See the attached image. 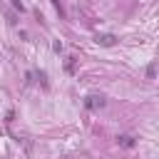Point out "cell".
Segmentation results:
<instances>
[{
    "mask_svg": "<svg viewBox=\"0 0 159 159\" xmlns=\"http://www.w3.org/2000/svg\"><path fill=\"white\" fill-rule=\"evenodd\" d=\"M117 144L124 147V149H132V147H137V139L132 134H122V137H117Z\"/></svg>",
    "mask_w": 159,
    "mask_h": 159,
    "instance_id": "7a4b0ae2",
    "label": "cell"
},
{
    "mask_svg": "<svg viewBox=\"0 0 159 159\" xmlns=\"http://www.w3.org/2000/svg\"><path fill=\"white\" fill-rule=\"evenodd\" d=\"M67 70H70V72H75V57H70V60H67Z\"/></svg>",
    "mask_w": 159,
    "mask_h": 159,
    "instance_id": "52a82bcc",
    "label": "cell"
},
{
    "mask_svg": "<svg viewBox=\"0 0 159 159\" xmlns=\"http://www.w3.org/2000/svg\"><path fill=\"white\" fill-rule=\"evenodd\" d=\"M10 5H12L15 10H20V12H25V5H22L20 0H10Z\"/></svg>",
    "mask_w": 159,
    "mask_h": 159,
    "instance_id": "5b68a950",
    "label": "cell"
},
{
    "mask_svg": "<svg viewBox=\"0 0 159 159\" xmlns=\"http://www.w3.org/2000/svg\"><path fill=\"white\" fill-rule=\"evenodd\" d=\"M52 50H55V52H62V42L55 40V42H52Z\"/></svg>",
    "mask_w": 159,
    "mask_h": 159,
    "instance_id": "8992f818",
    "label": "cell"
},
{
    "mask_svg": "<svg viewBox=\"0 0 159 159\" xmlns=\"http://www.w3.org/2000/svg\"><path fill=\"white\" fill-rule=\"evenodd\" d=\"M154 75H157V65H149V67H147V77L154 80Z\"/></svg>",
    "mask_w": 159,
    "mask_h": 159,
    "instance_id": "277c9868",
    "label": "cell"
},
{
    "mask_svg": "<svg viewBox=\"0 0 159 159\" xmlns=\"http://www.w3.org/2000/svg\"><path fill=\"white\" fill-rule=\"evenodd\" d=\"M52 5H55V7L60 10V12H62V7H60V0H52Z\"/></svg>",
    "mask_w": 159,
    "mask_h": 159,
    "instance_id": "ba28073f",
    "label": "cell"
},
{
    "mask_svg": "<svg viewBox=\"0 0 159 159\" xmlns=\"http://www.w3.org/2000/svg\"><path fill=\"white\" fill-rule=\"evenodd\" d=\"M84 107H87L89 112H97V109L104 107V97H102V94H89V97H84Z\"/></svg>",
    "mask_w": 159,
    "mask_h": 159,
    "instance_id": "6da1fadb",
    "label": "cell"
},
{
    "mask_svg": "<svg viewBox=\"0 0 159 159\" xmlns=\"http://www.w3.org/2000/svg\"><path fill=\"white\" fill-rule=\"evenodd\" d=\"M114 40H117L114 35H97V42H99V45H104V47H112V45H114Z\"/></svg>",
    "mask_w": 159,
    "mask_h": 159,
    "instance_id": "3957f363",
    "label": "cell"
}]
</instances>
